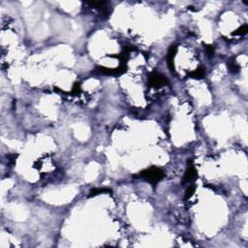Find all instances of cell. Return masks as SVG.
Instances as JSON below:
<instances>
[{
  "label": "cell",
  "instance_id": "7",
  "mask_svg": "<svg viewBox=\"0 0 248 248\" xmlns=\"http://www.w3.org/2000/svg\"><path fill=\"white\" fill-rule=\"evenodd\" d=\"M228 67H229V70L231 71L232 73H234V74H236V73H237L238 71H240V66L237 65V62H236L235 60L229 61V63H228Z\"/></svg>",
  "mask_w": 248,
  "mask_h": 248
},
{
  "label": "cell",
  "instance_id": "11",
  "mask_svg": "<svg viewBox=\"0 0 248 248\" xmlns=\"http://www.w3.org/2000/svg\"><path fill=\"white\" fill-rule=\"evenodd\" d=\"M72 92L74 93H78V92H81V85L79 82H76L74 84V87H73V91Z\"/></svg>",
  "mask_w": 248,
  "mask_h": 248
},
{
  "label": "cell",
  "instance_id": "5",
  "mask_svg": "<svg viewBox=\"0 0 248 248\" xmlns=\"http://www.w3.org/2000/svg\"><path fill=\"white\" fill-rule=\"evenodd\" d=\"M189 76L191 78H193V79H201V78H203L205 76V69L203 67H201L199 69H197V70H195L194 72H192L189 74Z\"/></svg>",
  "mask_w": 248,
  "mask_h": 248
},
{
  "label": "cell",
  "instance_id": "10",
  "mask_svg": "<svg viewBox=\"0 0 248 248\" xmlns=\"http://www.w3.org/2000/svg\"><path fill=\"white\" fill-rule=\"evenodd\" d=\"M194 191H195V188L194 187H189V188H188L186 193H185V199L188 200L189 198H191V196L194 194Z\"/></svg>",
  "mask_w": 248,
  "mask_h": 248
},
{
  "label": "cell",
  "instance_id": "2",
  "mask_svg": "<svg viewBox=\"0 0 248 248\" xmlns=\"http://www.w3.org/2000/svg\"><path fill=\"white\" fill-rule=\"evenodd\" d=\"M148 84L150 86L160 87V86H164V85L168 84L169 81L167 80V78L164 75L153 72V73H151L149 78H148Z\"/></svg>",
  "mask_w": 248,
  "mask_h": 248
},
{
  "label": "cell",
  "instance_id": "4",
  "mask_svg": "<svg viewBox=\"0 0 248 248\" xmlns=\"http://www.w3.org/2000/svg\"><path fill=\"white\" fill-rule=\"evenodd\" d=\"M176 50H177V48L176 47V46H172V47L169 49V52H168V56H167L168 65H169V68L171 69L172 71H173V69H174L173 58H174V56H176Z\"/></svg>",
  "mask_w": 248,
  "mask_h": 248
},
{
  "label": "cell",
  "instance_id": "1",
  "mask_svg": "<svg viewBox=\"0 0 248 248\" xmlns=\"http://www.w3.org/2000/svg\"><path fill=\"white\" fill-rule=\"evenodd\" d=\"M139 176L144 177L145 180H146L150 183H152V184H156V183L159 182L164 177V172L157 167H151L140 173Z\"/></svg>",
  "mask_w": 248,
  "mask_h": 248
},
{
  "label": "cell",
  "instance_id": "9",
  "mask_svg": "<svg viewBox=\"0 0 248 248\" xmlns=\"http://www.w3.org/2000/svg\"><path fill=\"white\" fill-rule=\"evenodd\" d=\"M205 52H206V54H208V56L211 57L214 53V48L210 45L205 46Z\"/></svg>",
  "mask_w": 248,
  "mask_h": 248
},
{
  "label": "cell",
  "instance_id": "8",
  "mask_svg": "<svg viewBox=\"0 0 248 248\" xmlns=\"http://www.w3.org/2000/svg\"><path fill=\"white\" fill-rule=\"evenodd\" d=\"M247 31H248V25L247 24H243L237 31L234 32L233 35H245L247 33Z\"/></svg>",
  "mask_w": 248,
  "mask_h": 248
},
{
  "label": "cell",
  "instance_id": "6",
  "mask_svg": "<svg viewBox=\"0 0 248 248\" xmlns=\"http://www.w3.org/2000/svg\"><path fill=\"white\" fill-rule=\"evenodd\" d=\"M109 192H111V190L107 189V188H95V189H92L90 191L89 197L99 195V194H101V193H109Z\"/></svg>",
  "mask_w": 248,
  "mask_h": 248
},
{
  "label": "cell",
  "instance_id": "3",
  "mask_svg": "<svg viewBox=\"0 0 248 248\" xmlns=\"http://www.w3.org/2000/svg\"><path fill=\"white\" fill-rule=\"evenodd\" d=\"M196 176H197L196 169L192 164H190L189 167H188V169H187L186 173H185V174H184V177H183V183L189 182L191 180H194Z\"/></svg>",
  "mask_w": 248,
  "mask_h": 248
}]
</instances>
